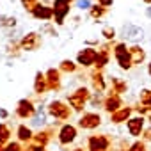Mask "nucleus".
I'll return each mask as SVG.
<instances>
[{
    "instance_id": "nucleus-1",
    "label": "nucleus",
    "mask_w": 151,
    "mask_h": 151,
    "mask_svg": "<svg viewBox=\"0 0 151 151\" xmlns=\"http://www.w3.org/2000/svg\"><path fill=\"white\" fill-rule=\"evenodd\" d=\"M71 2H73V0H55V2H53V7H52L53 9V18H55V22L59 25L64 23V16L69 13Z\"/></svg>"
},
{
    "instance_id": "nucleus-2",
    "label": "nucleus",
    "mask_w": 151,
    "mask_h": 151,
    "mask_svg": "<svg viewBox=\"0 0 151 151\" xmlns=\"http://www.w3.org/2000/svg\"><path fill=\"white\" fill-rule=\"evenodd\" d=\"M128 48H126V45L124 43H121V45H117L116 46V59H117V62H119V66L123 68V69H128V68H132V57H130V52H126Z\"/></svg>"
},
{
    "instance_id": "nucleus-3",
    "label": "nucleus",
    "mask_w": 151,
    "mask_h": 151,
    "mask_svg": "<svg viewBox=\"0 0 151 151\" xmlns=\"http://www.w3.org/2000/svg\"><path fill=\"white\" fill-rule=\"evenodd\" d=\"M30 13H32V16L37 18V20H52V18H53V9L48 7V6H45V4H37Z\"/></svg>"
},
{
    "instance_id": "nucleus-4",
    "label": "nucleus",
    "mask_w": 151,
    "mask_h": 151,
    "mask_svg": "<svg viewBox=\"0 0 151 151\" xmlns=\"http://www.w3.org/2000/svg\"><path fill=\"white\" fill-rule=\"evenodd\" d=\"M96 57H98V52L96 50H93V48H84L80 53H78V62L82 64V66H91V64H94L96 62Z\"/></svg>"
},
{
    "instance_id": "nucleus-5",
    "label": "nucleus",
    "mask_w": 151,
    "mask_h": 151,
    "mask_svg": "<svg viewBox=\"0 0 151 151\" xmlns=\"http://www.w3.org/2000/svg\"><path fill=\"white\" fill-rule=\"evenodd\" d=\"M39 43H41V37H39L36 32H30V34H27V36L22 39V48L32 52V50H36V48L39 46Z\"/></svg>"
},
{
    "instance_id": "nucleus-6",
    "label": "nucleus",
    "mask_w": 151,
    "mask_h": 151,
    "mask_svg": "<svg viewBox=\"0 0 151 151\" xmlns=\"http://www.w3.org/2000/svg\"><path fill=\"white\" fill-rule=\"evenodd\" d=\"M142 29H139V27H135V25H124L123 27V37L124 39H139V37H142Z\"/></svg>"
},
{
    "instance_id": "nucleus-7",
    "label": "nucleus",
    "mask_w": 151,
    "mask_h": 151,
    "mask_svg": "<svg viewBox=\"0 0 151 151\" xmlns=\"http://www.w3.org/2000/svg\"><path fill=\"white\" fill-rule=\"evenodd\" d=\"M50 114L52 116H55V117H66L68 116V109L64 107V103H60V101H53V103H50Z\"/></svg>"
},
{
    "instance_id": "nucleus-8",
    "label": "nucleus",
    "mask_w": 151,
    "mask_h": 151,
    "mask_svg": "<svg viewBox=\"0 0 151 151\" xmlns=\"http://www.w3.org/2000/svg\"><path fill=\"white\" fill-rule=\"evenodd\" d=\"M80 124L84 128H94V126L100 124V116H96V114H86L80 119Z\"/></svg>"
},
{
    "instance_id": "nucleus-9",
    "label": "nucleus",
    "mask_w": 151,
    "mask_h": 151,
    "mask_svg": "<svg viewBox=\"0 0 151 151\" xmlns=\"http://www.w3.org/2000/svg\"><path fill=\"white\" fill-rule=\"evenodd\" d=\"M75 135H77V132H75V128L73 126H69V124H66L62 130H60V142H71L73 139H75Z\"/></svg>"
},
{
    "instance_id": "nucleus-10",
    "label": "nucleus",
    "mask_w": 151,
    "mask_h": 151,
    "mask_svg": "<svg viewBox=\"0 0 151 151\" xmlns=\"http://www.w3.org/2000/svg\"><path fill=\"white\" fill-rule=\"evenodd\" d=\"M130 57H132V62H133V64H140V62L144 60L146 53H144L142 48H139V46H132V48H130Z\"/></svg>"
},
{
    "instance_id": "nucleus-11",
    "label": "nucleus",
    "mask_w": 151,
    "mask_h": 151,
    "mask_svg": "<svg viewBox=\"0 0 151 151\" xmlns=\"http://www.w3.org/2000/svg\"><path fill=\"white\" fill-rule=\"evenodd\" d=\"M128 128H130V133L132 135H139L140 130H142V117H133L128 121Z\"/></svg>"
},
{
    "instance_id": "nucleus-12",
    "label": "nucleus",
    "mask_w": 151,
    "mask_h": 151,
    "mask_svg": "<svg viewBox=\"0 0 151 151\" xmlns=\"http://www.w3.org/2000/svg\"><path fill=\"white\" fill-rule=\"evenodd\" d=\"M34 112V109H32V105H30V101H20V109H18V114L22 116V117H27V116H30Z\"/></svg>"
},
{
    "instance_id": "nucleus-13",
    "label": "nucleus",
    "mask_w": 151,
    "mask_h": 151,
    "mask_svg": "<svg viewBox=\"0 0 151 151\" xmlns=\"http://www.w3.org/2000/svg\"><path fill=\"white\" fill-rule=\"evenodd\" d=\"M34 87H36V93H43L46 89V78H45V75H41V73L36 75V84H34Z\"/></svg>"
},
{
    "instance_id": "nucleus-14",
    "label": "nucleus",
    "mask_w": 151,
    "mask_h": 151,
    "mask_svg": "<svg viewBox=\"0 0 151 151\" xmlns=\"http://www.w3.org/2000/svg\"><path fill=\"white\" fill-rule=\"evenodd\" d=\"M46 80H48V84H50V87H59V71H55V69H50L48 73H46Z\"/></svg>"
},
{
    "instance_id": "nucleus-15",
    "label": "nucleus",
    "mask_w": 151,
    "mask_h": 151,
    "mask_svg": "<svg viewBox=\"0 0 151 151\" xmlns=\"http://www.w3.org/2000/svg\"><path fill=\"white\" fill-rule=\"evenodd\" d=\"M107 147V140L105 139H91V149L93 151H101Z\"/></svg>"
},
{
    "instance_id": "nucleus-16",
    "label": "nucleus",
    "mask_w": 151,
    "mask_h": 151,
    "mask_svg": "<svg viewBox=\"0 0 151 151\" xmlns=\"http://www.w3.org/2000/svg\"><path fill=\"white\" fill-rule=\"evenodd\" d=\"M105 11H107V9L101 7L100 4H98V6H91V9H89V13H91L93 18H101V16L105 14Z\"/></svg>"
},
{
    "instance_id": "nucleus-17",
    "label": "nucleus",
    "mask_w": 151,
    "mask_h": 151,
    "mask_svg": "<svg viewBox=\"0 0 151 151\" xmlns=\"http://www.w3.org/2000/svg\"><path fill=\"white\" fill-rule=\"evenodd\" d=\"M16 20L13 16H0V27H14Z\"/></svg>"
},
{
    "instance_id": "nucleus-18",
    "label": "nucleus",
    "mask_w": 151,
    "mask_h": 151,
    "mask_svg": "<svg viewBox=\"0 0 151 151\" xmlns=\"http://www.w3.org/2000/svg\"><path fill=\"white\" fill-rule=\"evenodd\" d=\"M128 114H130V109H121V110H119V112H116V114H114V116H112V119H114V121H117V123H119V121H121V119H124V117H128Z\"/></svg>"
},
{
    "instance_id": "nucleus-19",
    "label": "nucleus",
    "mask_w": 151,
    "mask_h": 151,
    "mask_svg": "<svg viewBox=\"0 0 151 151\" xmlns=\"http://www.w3.org/2000/svg\"><path fill=\"white\" fill-rule=\"evenodd\" d=\"M119 107V98H109L107 100V110H116Z\"/></svg>"
},
{
    "instance_id": "nucleus-20",
    "label": "nucleus",
    "mask_w": 151,
    "mask_h": 151,
    "mask_svg": "<svg viewBox=\"0 0 151 151\" xmlns=\"http://www.w3.org/2000/svg\"><path fill=\"white\" fill-rule=\"evenodd\" d=\"M22 4H23V7H25L27 11H32L39 2H37V0H22Z\"/></svg>"
},
{
    "instance_id": "nucleus-21",
    "label": "nucleus",
    "mask_w": 151,
    "mask_h": 151,
    "mask_svg": "<svg viewBox=\"0 0 151 151\" xmlns=\"http://www.w3.org/2000/svg\"><path fill=\"white\" fill-rule=\"evenodd\" d=\"M93 84H94V89H98V91H101V89L105 87V84H103V78L100 77V75H98V77H94Z\"/></svg>"
},
{
    "instance_id": "nucleus-22",
    "label": "nucleus",
    "mask_w": 151,
    "mask_h": 151,
    "mask_svg": "<svg viewBox=\"0 0 151 151\" xmlns=\"http://www.w3.org/2000/svg\"><path fill=\"white\" fill-rule=\"evenodd\" d=\"M101 34H103L107 39H114V36H116V30H114V29H110V27H105V29L101 30Z\"/></svg>"
},
{
    "instance_id": "nucleus-23",
    "label": "nucleus",
    "mask_w": 151,
    "mask_h": 151,
    "mask_svg": "<svg viewBox=\"0 0 151 151\" xmlns=\"http://www.w3.org/2000/svg\"><path fill=\"white\" fill-rule=\"evenodd\" d=\"M107 59H109L107 53H98V57H96V62H98V64H96V66H98V68L105 66V64H107Z\"/></svg>"
},
{
    "instance_id": "nucleus-24",
    "label": "nucleus",
    "mask_w": 151,
    "mask_h": 151,
    "mask_svg": "<svg viewBox=\"0 0 151 151\" xmlns=\"http://www.w3.org/2000/svg\"><path fill=\"white\" fill-rule=\"evenodd\" d=\"M60 69H62V71H75V64H73L71 60H64V62L60 64Z\"/></svg>"
},
{
    "instance_id": "nucleus-25",
    "label": "nucleus",
    "mask_w": 151,
    "mask_h": 151,
    "mask_svg": "<svg viewBox=\"0 0 151 151\" xmlns=\"http://www.w3.org/2000/svg\"><path fill=\"white\" fill-rule=\"evenodd\" d=\"M77 7L78 9H91V0H78Z\"/></svg>"
},
{
    "instance_id": "nucleus-26",
    "label": "nucleus",
    "mask_w": 151,
    "mask_h": 151,
    "mask_svg": "<svg viewBox=\"0 0 151 151\" xmlns=\"http://www.w3.org/2000/svg\"><path fill=\"white\" fill-rule=\"evenodd\" d=\"M142 103L151 105V91H142Z\"/></svg>"
},
{
    "instance_id": "nucleus-27",
    "label": "nucleus",
    "mask_w": 151,
    "mask_h": 151,
    "mask_svg": "<svg viewBox=\"0 0 151 151\" xmlns=\"http://www.w3.org/2000/svg\"><path fill=\"white\" fill-rule=\"evenodd\" d=\"M36 124H43L45 123V114L41 112V109H39V112H37V116H36V121H34Z\"/></svg>"
},
{
    "instance_id": "nucleus-28",
    "label": "nucleus",
    "mask_w": 151,
    "mask_h": 151,
    "mask_svg": "<svg viewBox=\"0 0 151 151\" xmlns=\"http://www.w3.org/2000/svg\"><path fill=\"white\" fill-rule=\"evenodd\" d=\"M7 135H9L7 128H6V126H0V140H6V139H7Z\"/></svg>"
},
{
    "instance_id": "nucleus-29",
    "label": "nucleus",
    "mask_w": 151,
    "mask_h": 151,
    "mask_svg": "<svg viewBox=\"0 0 151 151\" xmlns=\"http://www.w3.org/2000/svg\"><path fill=\"white\" fill-rule=\"evenodd\" d=\"M20 137H22V139H29V137H30V132H29L25 126H22V128H20Z\"/></svg>"
},
{
    "instance_id": "nucleus-30",
    "label": "nucleus",
    "mask_w": 151,
    "mask_h": 151,
    "mask_svg": "<svg viewBox=\"0 0 151 151\" xmlns=\"http://www.w3.org/2000/svg\"><path fill=\"white\" fill-rule=\"evenodd\" d=\"M112 2H114V0H98V4H100L101 7H105V9H107V7H110V6H112Z\"/></svg>"
},
{
    "instance_id": "nucleus-31",
    "label": "nucleus",
    "mask_w": 151,
    "mask_h": 151,
    "mask_svg": "<svg viewBox=\"0 0 151 151\" xmlns=\"http://www.w3.org/2000/svg\"><path fill=\"white\" fill-rule=\"evenodd\" d=\"M132 151H144V147H142L140 144H135V146L132 147Z\"/></svg>"
},
{
    "instance_id": "nucleus-32",
    "label": "nucleus",
    "mask_w": 151,
    "mask_h": 151,
    "mask_svg": "<svg viewBox=\"0 0 151 151\" xmlns=\"http://www.w3.org/2000/svg\"><path fill=\"white\" fill-rule=\"evenodd\" d=\"M7 151H18V146H16V144H13V146H9V147H7Z\"/></svg>"
},
{
    "instance_id": "nucleus-33",
    "label": "nucleus",
    "mask_w": 151,
    "mask_h": 151,
    "mask_svg": "<svg viewBox=\"0 0 151 151\" xmlns=\"http://www.w3.org/2000/svg\"><path fill=\"white\" fill-rule=\"evenodd\" d=\"M146 14H147V16H149V18H151V6H149V7H147V11H146Z\"/></svg>"
},
{
    "instance_id": "nucleus-34",
    "label": "nucleus",
    "mask_w": 151,
    "mask_h": 151,
    "mask_svg": "<svg viewBox=\"0 0 151 151\" xmlns=\"http://www.w3.org/2000/svg\"><path fill=\"white\" fill-rule=\"evenodd\" d=\"M144 2H146V4H149V6H151V0H144Z\"/></svg>"
},
{
    "instance_id": "nucleus-35",
    "label": "nucleus",
    "mask_w": 151,
    "mask_h": 151,
    "mask_svg": "<svg viewBox=\"0 0 151 151\" xmlns=\"http://www.w3.org/2000/svg\"><path fill=\"white\" fill-rule=\"evenodd\" d=\"M43 2H55V0H43Z\"/></svg>"
},
{
    "instance_id": "nucleus-36",
    "label": "nucleus",
    "mask_w": 151,
    "mask_h": 151,
    "mask_svg": "<svg viewBox=\"0 0 151 151\" xmlns=\"http://www.w3.org/2000/svg\"><path fill=\"white\" fill-rule=\"evenodd\" d=\"M149 75H151V64H149Z\"/></svg>"
}]
</instances>
